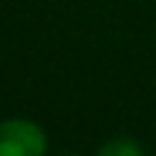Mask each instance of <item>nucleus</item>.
<instances>
[{"label":"nucleus","instance_id":"obj_2","mask_svg":"<svg viewBox=\"0 0 156 156\" xmlns=\"http://www.w3.org/2000/svg\"><path fill=\"white\" fill-rule=\"evenodd\" d=\"M95 156H144V149L136 139L119 134V136H112L105 144H100Z\"/></svg>","mask_w":156,"mask_h":156},{"label":"nucleus","instance_id":"obj_3","mask_svg":"<svg viewBox=\"0 0 156 156\" xmlns=\"http://www.w3.org/2000/svg\"><path fill=\"white\" fill-rule=\"evenodd\" d=\"M63 156H80V154H63Z\"/></svg>","mask_w":156,"mask_h":156},{"label":"nucleus","instance_id":"obj_1","mask_svg":"<svg viewBox=\"0 0 156 156\" xmlns=\"http://www.w3.org/2000/svg\"><path fill=\"white\" fill-rule=\"evenodd\" d=\"M46 132L22 117L0 122V156H46Z\"/></svg>","mask_w":156,"mask_h":156}]
</instances>
